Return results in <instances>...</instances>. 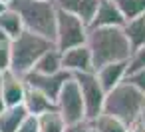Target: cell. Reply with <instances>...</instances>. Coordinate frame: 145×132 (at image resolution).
I'll use <instances>...</instances> for the list:
<instances>
[{"instance_id": "cell-6", "label": "cell", "mask_w": 145, "mask_h": 132, "mask_svg": "<svg viewBox=\"0 0 145 132\" xmlns=\"http://www.w3.org/2000/svg\"><path fill=\"white\" fill-rule=\"evenodd\" d=\"M56 110L62 116V120L66 122V126L86 120V108H84L82 92H80L74 76L70 80H66V84L62 86V90L56 98Z\"/></svg>"}, {"instance_id": "cell-2", "label": "cell", "mask_w": 145, "mask_h": 132, "mask_svg": "<svg viewBox=\"0 0 145 132\" xmlns=\"http://www.w3.org/2000/svg\"><path fill=\"white\" fill-rule=\"evenodd\" d=\"M8 8H12L22 18L24 30L54 42L58 10L54 0H10Z\"/></svg>"}, {"instance_id": "cell-24", "label": "cell", "mask_w": 145, "mask_h": 132, "mask_svg": "<svg viewBox=\"0 0 145 132\" xmlns=\"http://www.w3.org/2000/svg\"><path fill=\"white\" fill-rule=\"evenodd\" d=\"M125 82H129L133 88H137L139 92L145 94V68L139 70V72H133V74H129V76H125Z\"/></svg>"}, {"instance_id": "cell-12", "label": "cell", "mask_w": 145, "mask_h": 132, "mask_svg": "<svg viewBox=\"0 0 145 132\" xmlns=\"http://www.w3.org/2000/svg\"><path fill=\"white\" fill-rule=\"evenodd\" d=\"M123 18L119 14V10L115 8V4L111 0H101L93 20L89 22L88 28H121L123 26Z\"/></svg>"}, {"instance_id": "cell-31", "label": "cell", "mask_w": 145, "mask_h": 132, "mask_svg": "<svg viewBox=\"0 0 145 132\" xmlns=\"http://www.w3.org/2000/svg\"><path fill=\"white\" fill-rule=\"evenodd\" d=\"M0 2H2V4H6V6H8V4H10V0H0Z\"/></svg>"}, {"instance_id": "cell-3", "label": "cell", "mask_w": 145, "mask_h": 132, "mask_svg": "<svg viewBox=\"0 0 145 132\" xmlns=\"http://www.w3.org/2000/svg\"><path fill=\"white\" fill-rule=\"evenodd\" d=\"M101 114L113 116L125 126H129L145 114V94L123 80L119 86H115L111 92L105 94Z\"/></svg>"}, {"instance_id": "cell-1", "label": "cell", "mask_w": 145, "mask_h": 132, "mask_svg": "<svg viewBox=\"0 0 145 132\" xmlns=\"http://www.w3.org/2000/svg\"><path fill=\"white\" fill-rule=\"evenodd\" d=\"M86 46L91 54L93 72L113 62H127L131 56V48L121 28H88Z\"/></svg>"}, {"instance_id": "cell-19", "label": "cell", "mask_w": 145, "mask_h": 132, "mask_svg": "<svg viewBox=\"0 0 145 132\" xmlns=\"http://www.w3.org/2000/svg\"><path fill=\"white\" fill-rule=\"evenodd\" d=\"M111 2L115 4L125 22L145 14V0H111Z\"/></svg>"}, {"instance_id": "cell-16", "label": "cell", "mask_w": 145, "mask_h": 132, "mask_svg": "<svg viewBox=\"0 0 145 132\" xmlns=\"http://www.w3.org/2000/svg\"><path fill=\"white\" fill-rule=\"evenodd\" d=\"M60 70H62V52L56 48L44 52L32 68V72L42 74V76H52V74H58Z\"/></svg>"}, {"instance_id": "cell-9", "label": "cell", "mask_w": 145, "mask_h": 132, "mask_svg": "<svg viewBox=\"0 0 145 132\" xmlns=\"http://www.w3.org/2000/svg\"><path fill=\"white\" fill-rule=\"evenodd\" d=\"M0 92H2V100L6 108L12 106H20L24 102V94H26V84L20 76H16L14 72L6 70L0 74Z\"/></svg>"}, {"instance_id": "cell-10", "label": "cell", "mask_w": 145, "mask_h": 132, "mask_svg": "<svg viewBox=\"0 0 145 132\" xmlns=\"http://www.w3.org/2000/svg\"><path fill=\"white\" fill-rule=\"evenodd\" d=\"M62 70L70 72V74L93 72L89 48L84 44V46H76V48H70V50L62 52Z\"/></svg>"}, {"instance_id": "cell-11", "label": "cell", "mask_w": 145, "mask_h": 132, "mask_svg": "<svg viewBox=\"0 0 145 132\" xmlns=\"http://www.w3.org/2000/svg\"><path fill=\"white\" fill-rule=\"evenodd\" d=\"M99 2L101 0H54V4H56L58 10L68 12V14L80 18L86 26H89V22L93 20Z\"/></svg>"}, {"instance_id": "cell-13", "label": "cell", "mask_w": 145, "mask_h": 132, "mask_svg": "<svg viewBox=\"0 0 145 132\" xmlns=\"http://www.w3.org/2000/svg\"><path fill=\"white\" fill-rule=\"evenodd\" d=\"M93 74H95V78H97L101 90L107 94V92H111L115 86H119V84L125 80V76H127V62H113V64H107V66L95 70Z\"/></svg>"}, {"instance_id": "cell-17", "label": "cell", "mask_w": 145, "mask_h": 132, "mask_svg": "<svg viewBox=\"0 0 145 132\" xmlns=\"http://www.w3.org/2000/svg\"><path fill=\"white\" fill-rule=\"evenodd\" d=\"M28 112L26 108L20 106H12V108H4L0 114V132H16L18 126L26 120Z\"/></svg>"}, {"instance_id": "cell-26", "label": "cell", "mask_w": 145, "mask_h": 132, "mask_svg": "<svg viewBox=\"0 0 145 132\" xmlns=\"http://www.w3.org/2000/svg\"><path fill=\"white\" fill-rule=\"evenodd\" d=\"M16 132H38V120H36V116H26V120L18 126V130Z\"/></svg>"}, {"instance_id": "cell-14", "label": "cell", "mask_w": 145, "mask_h": 132, "mask_svg": "<svg viewBox=\"0 0 145 132\" xmlns=\"http://www.w3.org/2000/svg\"><path fill=\"white\" fill-rule=\"evenodd\" d=\"M22 106L26 108V112L30 116H40V114H46V112L56 110V104L52 100H48L42 92H38L34 88H28V86H26V94H24Z\"/></svg>"}, {"instance_id": "cell-8", "label": "cell", "mask_w": 145, "mask_h": 132, "mask_svg": "<svg viewBox=\"0 0 145 132\" xmlns=\"http://www.w3.org/2000/svg\"><path fill=\"white\" fill-rule=\"evenodd\" d=\"M70 78H72V74L66 72V70H60L58 74H52V76H42V74H36V72H28L26 76H22V80H24V84L28 88H34L38 92H42L54 104H56V98H58L62 86Z\"/></svg>"}, {"instance_id": "cell-18", "label": "cell", "mask_w": 145, "mask_h": 132, "mask_svg": "<svg viewBox=\"0 0 145 132\" xmlns=\"http://www.w3.org/2000/svg\"><path fill=\"white\" fill-rule=\"evenodd\" d=\"M0 30H2L10 40H14L16 36H20V34L24 32L22 18H20L12 8H6L2 14H0Z\"/></svg>"}, {"instance_id": "cell-25", "label": "cell", "mask_w": 145, "mask_h": 132, "mask_svg": "<svg viewBox=\"0 0 145 132\" xmlns=\"http://www.w3.org/2000/svg\"><path fill=\"white\" fill-rule=\"evenodd\" d=\"M64 132H95V130H93V122L82 120V122H76V124H68Z\"/></svg>"}, {"instance_id": "cell-22", "label": "cell", "mask_w": 145, "mask_h": 132, "mask_svg": "<svg viewBox=\"0 0 145 132\" xmlns=\"http://www.w3.org/2000/svg\"><path fill=\"white\" fill-rule=\"evenodd\" d=\"M10 44L12 40L0 30V74L10 70Z\"/></svg>"}, {"instance_id": "cell-28", "label": "cell", "mask_w": 145, "mask_h": 132, "mask_svg": "<svg viewBox=\"0 0 145 132\" xmlns=\"http://www.w3.org/2000/svg\"><path fill=\"white\" fill-rule=\"evenodd\" d=\"M4 108H6V106H4V100H2V92H0V114H2Z\"/></svg>"}, {"instance_id": "cell-7", "label": "cell", "mask_w": 145, "mask_h": 132, "mask_svg": "<svg viewBox=\"0 0 145 132\" xmlns=\"http://www.w3.org/2000/svg\"><path fill=\"white\" fill-rule=\"evenodd\" d=\"M74 80L78 82V88L82 92L84 108H86V120L93 122L101 112H103V102H105V92L101 90L97 78L93 72L86 74H72Z\"/></svg>"}, {"instance_id": "cell-27", "label": "cell", "mask_w": 145, "mask_h": 132, "mask_svg": "<svg viewBox=\"0 0 145 132\" xmlns=\"http://www.w3.org/2000/svg\"><path fill=\"white\" fill-rule=\"evenodd\" d=\"M127 132H145V128H143L141 120H137V122H133V124L127 126Z\"/></svg>"}, {"instance_id": "cell-5", "label": "cell", "mask_w": 145, "mask_h": 132, "mask_svg": "<svg viewBox=\"0 0 145 132\" xmlns=\"http://www.w3.org/2000/svg\"><path fill=\"white\" fill-rule=\"evenodd\" d=\"M88 38V26L62 10H56V38H54V46L60 52H66L70 48L76 46H84Z\"/></svg>"}, {"instance_id": "cell-20", "label": "cell", "mask_w": 145, "mask_h": 132, "mask_svg": "<svg viewBox=\"0 0 145 132\" xmlns=\"http://www.w3.org/2000/svg\"><path fill=\"white\" fill-rule=\"evenodd\" d=\"M36 120H38V132H64L66 130V122L62 120L58 110L40 114L36 116Z\"/></svg>"}, {"instance_id": "cell-23", "label": "cell", "mask_w": 145, "mask_h": 132, "mask_svg": "<svg viewBox=\"0 0 145 132\" xmlns=\"http://www.w3.org/2000/svg\"><path fill=\"white\" fill-rule=\"evenodd\" d=\"M143 68H145V46H141V48L131 52V56L127 60V76L133 74V72H139Z\"/></svg>"}, {"instance_id": "cell-4", "label": "cell", "mask_w": 145, "mask_h": 132, "mask_svg": "<svg viewBox=\"0 0 145 132\" xmlns=\"http://www.w3.org/2000/svg\"><path fill=\"white\" fill-rule=\"evenodd\" d=\"M52 48H56L54 42L24 30L10 44V72H14L20 78L26 76L28 72H32L34 64L38 62V58L44 52L52 50Z\"/></svg>"}, {"instance_id": "cell-15", "label": "cell", "mask_w": 145, "mask_h": 132, "mask_svg": "<svg viewBox=\"0 0 145 132\" xmlns=\"http://www.w3.org/2000/svg\"><path fill=\"white\" fill-rule=\"evenodd\" d=\"M121 30H123L125 38H127V44H129L131 52L141 48V46H145V14L139 16V18L123 22Z\"/></svg>"}, {"instance_id": "cell-21", "label": "cell", "mask_w": 145, "mask_h": 132, "mask_svg": "<svg viewBox=\"0 0 145 132\" xmlns=\"http://www.w3.org/2000/svg\"><path fill=\"white\" fill-rule=\"evenodd\" d=\"M93 130L95 132H127V126L123 122H119L117 118H113V116L99 114L93 120Z\"/></svg>"}, {"instance_id": "cell-29", "label": "cell", "mask_w": 145, "mask_h": 132, "mask_svg": "<svg viewBox=\"0 0 145 132\" xmlns=\"http://www.w3.org/2000/svg\"><path fill=\"white\" fill-rule=\"evenodd\" d=\"M6 8H8V6H6V4H2V2H0V14H2V12H4V10H6Z\"/></svg>"}, {"instance_id": "cell-30", "label": "cell", "mask_w": 145, "mask_h": 132, "mask_svg": "<svg viewBox=\"0 0 145 132\" xmlns=\"http://www.w3.org/2000/svg\"><path fill=\"white\" fill-rule=\"evenodd\" d=\"M139 120H141V124H143V128H145V114H143V116H141Z\"/></svg>"}]
</instances>
